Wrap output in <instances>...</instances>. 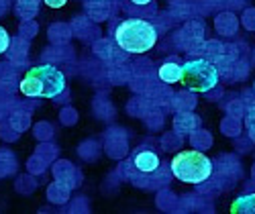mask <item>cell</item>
<instances>
[{"label":"cell","mask_w":255,"mask_h":214,"mask_svg":"<svg viewBox=\"0 0 255 214\" xmlns=\"http://www.w3.org/2000/svg\"><path fill=\"white\" fill-rule=\"evenodd\" d=\"M253 94H255V86H253Z\"/></svg>","instance_id":"cell-42"},{"label":"cell","mask_w":255,"mask_h":214,"mask_svg":"<svg viewBox=\"0 0 255 214\" xmlns=\"http://www.w3.org/2000/svg\"><path fill=\"white\" fill-rule=\"evenodd\" d=\"M198 128H200V118L192 110L178 112L174 116V131L180 135H192L194 131H198Z\"/></svg>","instance_id":"cell-9"},{"label":"cell","mask_w":255,"mask_h":214,"mask_svg":"<svg viewBox=\"0 0 255 214\" xmlns=\"http://www.w3.org/2000/svg\"><path fill=\"white\" fill-rule=\"evenodd\" d=\"M33 133L39 141H49L53 137V126L49 122H37L35 128H33Z\"/></svg>","instance_id":"cell-28"},{"label":"cell","mask_w":255,"mask_h":214,"mask_svg":"<svg viewBox=\"0 0 255 214\" xmlns=\"http://www.w3.org/2000/svg\"><path fill=\"white\" fill-rule=\"evenodd\" d=\"M18 35L25 37V39H33L37 35V23L31 18V20H23V25L18 27Z\"/></svg>","instance_id":"cell-30"},{"label":"cell","mask_w":255,"mask_h":214,"mask_svg":"<svg viewBox=\"0 0 255 214\" xmlns=\"http://www.w3.org/2000/svg\"><path fill=\"white\" fill-rule=\"evenodd\" d=\"M45 167H47V165H45L43 161H41V159H37L35 155L27 159V171H29V174H33V176L43 174V171H45Z\"/></svg>","instance_id":"cell-32"},{"label":"cell","mask_w":255,"mask_h":214,"mask_svg":"<svg viewBox=\"0 0 255 214\" xmlns=\"http://www.w3.org/2000/svg\"><path fill=\"white\" fill-rule=\"evenodd\" d=\"M106 6H109V4H106V2H98V0H96V2L92 4H88V12H90V16H94L96 20H102V18H106V14H109V10H102V8H106Z\"/></svg>","instance_id":"cell-33"},{"label":"cell","mask_w":255,"mask_h":214,"mask_svg":"<svg viewBox=\"0 0 255 214\" xmlns=\"http://www.w3.org/2000/svg\"><path fill=\"white\" fill-rule=\"evenodd\" d=\"M157 78L163 84H176V82L182 80V66L176 63V61H165L157 70Z\"/></svg>","instance_id":"cell-10"},{"label":"cell","mask_w":255,"mask_h":214,"mask_svg":"<svg viewBox=\"0 0 255 214\" xmlns=\"http://www.w3.org/2000/svg\"><path fill=\"white\" fill-rule=\"evenodd\" d=\"M35 188H37V182L33 180V174L20 176V178H16V182H14V190L18 192V194H31Z\"/></svg>","instance_id":"cell-23"},{"label":"cell","mask_w":255,"mask_h":214,"mask_svg":"<svg viewBox=\"0 0 255 214\" xmlns=\"http://www.w3.org/2000/svg\"><path fill=\"white\" fill-rule=\"evenodd\" d=\"M115 41L127 53H145L155 47L157 29L147 18L131 16L119 23V27L115 29Z\"/></svg>","instance_id":"cell-2"},{"label":"cell","mask_w":255,"mask_h":214,"mask_svg":"<svg viewBox=\"0 0 255 214\" xmlns=\"http://www.w3.org/2000/svg\"><path fill=\"white\" fill-rule=\"evenodd\" d=\"M8 47H10V37H8V33H6L4 27H0V55L6 53Z\"/></svg>","instance_id":"cell-37"},{"label":"cell","mask_w":255,"mask_h":214,"mask_svg":"<svg viewBox=\"0 0 255 214\" xmlns=\"http://www.w3.org/2000/svg\"><path fill=\"white\" fill-rule=\"evenodd\" d=\"M194 106H196V96H194V92H190V90L174 94V98H172V108L178 110V112L194 110Z\"/></svg>","instance_id":"cell-12"},{"label":"cell","mask_w":255,"mask_h":214,"mask_svg":"<svg viewBox=\"0 0 255 214\" xmlns=\"http://www.w3.org/2000/svg\"><path fill=\"white\" fill-rule=\"evenodd\" d=\"M190 141H192L194 149H200V151H204V149H208L212 145V135L198 128V131H194L192 135H190Z\"/></svg>","instance_id":"cell-22"},{"label":"cell","mask_w":255,"mask_h":214,"mask_svg":"<svg viewBox=\"0 0 255 214\" xmlns=\"http://www.w3.org/2000/svg\"><path fill=\"white\" fill-rule=\"evenodd\" d=\"M70 186H66V184H61V182H53L49 188H47V198H49V202H53V204H66L68 200H70Z\"/></svg>","instance_id":"cell-11"},{"label":"cell","mask_w":255,"mask_h":214,"mask_svg":"<svg viewBox=\"0 0 255 214\" xmlns=\"http://www.w3.org/2000/svg\"><path fill=\"white\" fill-rule=\"evenodd\" d=\"M94 51L100 59L109 61L111 66H117V63H125L127 61V51H123L119 45H113L109 39H100L96 45H94Z\"/></svg>","instance_id":"cell-7"},{"label":"cell","mask_w":255,"mask_h":214,"mask_svg":"<svg viewBox=\"0 0 255 214\" xmlns=\"http://www.w3.org/2000/svg\"><path fill=\"white\" fill-rule=\"evenodd\" d=\"M0 102H14V82H0Z\"/></svg>","instance_id":"cell-29"},{"label":"cell","mask_w":255,"mask_h":214,"mask_svg":"<svg viewBox=\"0 0 255 214\" xmlns=\"http://www.w3.org/2000/svg\"><path fill=\"white\" fill-rule=\"evenodd\" d=\"M68 0H43V4H47L49 8H61V6H66Z\"/></svg>","instance_id":"cell-39"},{"label":"cell","mask_w":255,"mask_h":214,"mask_svg":"<svg viewBox=\"0 0 255 214\" xmlns=\"http://www.w3.org/2000/svg\"><path fill=\"white\" fill-rule=\"evenodd\" d=\"M18 131L14 126H10V122L8 120H2L0 122V139L2 141H6V143H14V141H18Z\"/></svg>","instance_id":"cell-26"},{"label":"cell","mask_w":255,"mask_h":214,"mask_svg":"<svg viewBox=\"0 0 255 214\" xmlns=\"http://www.w3.org/2000/svg\"><path fill=\"white\" fill-rule=\"evenodd\" d=\"M106 153L115 159H121L127 155V141H125V135L121 137H109L106 141Z\"/></svg>","instance_id":"cell-16"},{"label":"cell","mask_w":255,"mask_h":214,"mask_svg":"<svg viewBox=\"0 0 255 214\" xmlns=\"http://www.w3.org/2000/svg\"><path fill=\"white\" fill-rule=\"evenodd\" d=\"M219 70L206 57H192L182 63V86L190 92H210L219 84Z\"/></svg>","instance_id":"cell-4"},{"label":"cell","mask_w":255,"mask_h":214,"mask_svg":"<svg viewBox=\"0 0 255 214\" xmlns=\"http://www.w3.org/2000/svg\"><path fill=\"white\" fill-rule=\"evenodd\" d=\"M41 57H43L45 61H63V59H68V57H63L61 49H45Z\"/></svg>","instance_id":"cell-36"},{"label":"cell","mask_w":255,"mask_h":214,"mask_svg":"<svg viewBox=\"0 0 255 214\" xmlns=\"http://www.w3.org/2000/svg\"><path fill=\"white\" fill-rule=\"evenodd\" d=\"M131 161H133L135 169L137 171H143V174H153V171H157L159 165H161L157 153L151 151V149H147V147H139L137 151L133 153Z\"/></svg>","instance_id":"cell-5"},{"label":"cell","mask_w":255,"mask_h":214,"mask_svg":"<svg viewBox=\"0 0 255 214\" xmlns=\"http://www.w3.org/2000/svg\"><path fill=\"white\" fill-rule=\"evenodd\" d=\"M169 169L180 182L198 186L215 174V161L200 149H186L174 155V159L169 161Z\"/></svg>","instance_id":"cell-3"},{"label":"cell","mask_w":255,"mask_h":214,"mask_svg":"<svg viewBox=\"0 0 255 214\" xmlns=\"http://www.w3.org/2000/svg\"><path fill=\"white\" fill-rule=\"evenodd\" d=\"M8 61L12 63V66H16L18 70L20 68H25L27 66V61H29V39L25 37H14L10 39V47H8Z\"/></svg>","instance_id":"cell-8"},{"label":"cell","mask_w":255,"mask_h":214,"mask_svg":"<svg viewBox=\"0 0 255 214\" xmlns=\"http://www.w3.org/2000/svg\"><path fill=\"white\" fill-rule=\"evenodd\" d=\"M247 131H249L251 141H255V104H251L247 110Z\"/></svg>","instance_id":"cell-35"},{"label":"cell","mask_w":255,"mask_h":214,"mask_svg":"<svg viewBox=\"0 0 255 214\" xmlns=\"http://www.w3.org/2000/svg\"><path fill=\"white\" fill-rule=\"evenodd\" d=\"M155 102L153 100H149V98H135V100H131L129 102V114H133V116H145L147 112L151 110V106H153Z\"/></svg>","instance_id":"cell-19"},{"label":"cell","mask_w":255,"mask_h":214,"mask_svg":"<svg viewBox=\"0 0 255 214\" xmlns=\"http://www.w3.org/2000/svg\"><path fill=\"white\" fill-rule=\"evenodd\" d=\"M143 118H145V122H147V126H149V128H159V126L163 124V114H161V110L157 108V104H153L151 110L147 112Z\"/></svg>","instance_id":"cell-25"},{"label":"cell","mask_w":255,"mask_h":214,"mask_svg":"<svg viewBox=\"0 0 255 214\" xmlns=\"http://www.w3.org/2000/svg\"><path fill=\"white\" fill-rule=\"evenodd\" d=\"M131 2L135 6H147V4H151V0H131Z\"/></svg>","instance_id":"cell-41"},{"label":"cell","mask_w":255,"mask_h":214,"mask_svg":"<svg viewBox=\"0 0 255 214\" xmlns=\"http://www.w3.org/2000/svg\"><path fill=\"white\" fill-rule=\"evenodd\" d=\"M80 155L86 159V161H92V159H96V155H98V147H96L92 141L84 143V145L80 147Z\"/></svg>","instance_id":"cell-31"},{"label":"cell","mask_w":255,"mask_h":214,"mask_svg":"<svg viewBox=\"0 0 255 214\" xmlns=\"http://www.w3.org/2000/svg\"><path fill=\"white\" fill-rule=\"evenodd\" d=\"M18 90L27 98H57L66 92V74L51 63H41L23 76Z\"/></svg>","instance_id":"cell-1"},{"label":"cell","mask_w":255,"mask_h":214,"mask_svg":"<svg viewBox=\"0 0 255 214\" xmlns=\"http://www.w3.org/2000/svg\"><path fill=\"white\" fill-rule=\"evenodd\" d=\"M10 102H0V122L2 120H6L8 116H10Z\"/></svg>","instance_id":"cell-38"},{"label":"cell","mask_w":255,"mask_h":214,"mask_svg":"<svg viewBox=\"0 0 255 214\" xmlns=\"http://www.w3.org/2000/svg\"><path fill=\"white\" fill-rule=\"evenodd\" d=\"M70 37H72V31L66 27V25H53L51 29H49V41L53 43V45H66V43L70 41Z\"/></svg>","instance_id":"cell-21"},{"label":"cell","mask_w":255,"mask_h":214,"mask_svg":"<svg viewBox=\"0 0 255 214\" xmlns=\"http://www.w3.org/2000/svg\"><path fill=\"white\" fill-rule=\"evenodd\" d=\"M8 122H10V126H14L18 133H25L27 128L31 126V112H27V110H18V108H14L12 112H10V116L6 118Z\"/></svg>","instance_id":"cell-15"},{"label":"cell","mask_w":255,"mask_h":214,"mask_svg":"<svg viewBox=\"0 0 255 214\" xmlns=\"http://www.w3.org/2000/svg\"><path fill=\"white\" fill-rule=\"evenodd\" d=\"M59 116H61V122L66 124V126H70V124H76V120H78V112L74 110V108H70V106H66L61 112H59Z\"/></svg>","instance_id":"cell-34"},{"label":"cell","mask_w":255,"mask_h":214,"mask_svg":"<svg viewBox=\"0 0 255 214\" xmlns=\"http://www.w3.org/2000/svg\"><path fill=\"white\" fill-rule=\"evenodd\" d=\"M37 159H41L45 165H49L53 159H55V155H57V149H55V145H51L49 141H41V145L35 149V153H33Z\"/></svg>","instance_id":"cell-20"},{"label":"cell","mask_w":255,"mask_h":214,"mask_svg":"<svg viewBox=\"0 0 255 214\" xmlns=\"http://www.w3.org/2000/svg\"><path fill=\"white\" fill-rule=\"evenodd\" d=\"M6 8H8V2H6V0H0V16L6 14Z\"/></svg>","instance_id":"cell-40"},{"label":"cell","mask_w":255,"mask_h":214,"mask_svg":"<svg viewBox=\"0 0 255 214\" xmlns=\"http://www.w3.org/2000/svg\"><path fill=\"white\" fill-rule=\"evenodd\" d=\"M53 176H55L57 182L66 184V186H70V188H78V186L82 184L80 169L74 167L70 161H63V159H61V161H55V165H53Z\"/></svg>","instance_id":"cell-6"},{"label":"cell","mask_w":255,"mask_h":214,"mask_svg":"<svg viewBox=\"0 0 255 214\" xmlns=\"http://www.w3.org/2000/svg\"><path fill=\"white\" fill-rule=\"evenodd\" d=\"M18 78V68L12 66L10 61L0 63V82H16Z\"/></svg>","instance_id":"cell-24"},{"label":"cell","mask_w":255,"mask_h":214,"mask_svg":"<svg viewBox=\"0 0 255 214\" xmlns=\"http://www.w3.org/2000/svg\"><path fill=\"white\" fill-rule=\"evenodd\" d=\"M39 10V0H16L14 4V12L18 18L23 20H31Z\"/></svg>","instance_id":"cell-14"},{"label":"cell","mask_w":255,"mask_h":214,"mask_svg":"<svg viewBox=\"0 0 255 214\" xmlns=\"http://www.w3.org/2000/svg\"><path fill=\"white\" fill-rule=\"evenodd\" d=\"M231 212L233 214H251V212H255V194H243V196H239L235 202H233V206H231Z\"/></svg>","instance_id":"cell-17"},{"label":"cell","mask_w":255,"mask_h":214,"mask_svg":"<svg viewBox=\"0 0 255 214\" xmlns=\"http://www.w3.org/2000/svg\"><path fill=\"white\" fill-rule=\"evenodd\" d=\"M182 135L180 133H167V135H163V139H161V147L165 149V151H174V149H180L182 147Z\"/></svg>","instance_id":"cell-27"},{"label":"cell","mask_w":255,"mask_h":214,"mask_svg":"<svg viewBox=\"0 0 255 214\" xmlns=\"http://www.w3.org/2000/svg\"><path fill=\"white\" fill-rule=\"evenodd\" d=\"M135 74L129 70V68H125V63H117V66H111V72H109V80L113 84H129L131 78Z\"/></svg>","instance_id":"cell-18"},{"label":"cell","mask_w":255,"mask_h":214,"mask_svg":"<svg viewBox=\"0 0 255 214\" xmlns=\"http://www.w3.org/2000/svg\"><path fill=\"white\" fill-rule=\"evenodd\" d=\"M16 157L12 151L8 149H0V180L2 178H8L16 171Z\"/></svg>","instance_id":"cell-13"}]
</instances>
